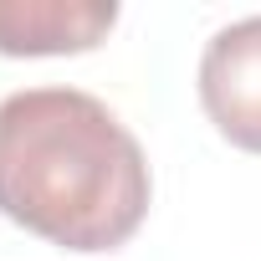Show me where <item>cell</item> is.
I'll return each instance as SVG.
<instances>
[{"label":"cell","mask_w":261,"mask_h":261,"mask_svg":"<svg viewBox=\"0 0 261 261\" xmlns=\"http://www.w3.org/2000/svg\"><path fill=\"white\" fill-rule=\"evenodd\" d=\"M154 200L123 118L82 87H26L0 102V215L92 256L134 241Z\"/></svg>","instance_id":"6da1fadb"},{"label":"cell","mask_w":261,"mask_h":261,"mask_svg":"<svg viewBox=\"0 0 261 261\" xmlns=\"http://www.w3.org/2000/svg\"><path fill=\"white\" fill-rule=\"evenodd\" d=\"M200 102L220 139L261 154V16L230 21L200 57Z\"/></svg>","instance_id":"7a4b0ae2"},{"label":"cell","mask_w":261,"mask_h":261,"mask_svg":"<svg viewBox=\"0 0 261 261\" xmlns=\"http://www.w3.org/2000/svg\"><path fill=\"white\" fill-rule=\"evenodd\" d=\"M113 0H0V57H72L108 41Z\"/></svg>","instance_id":"3957f363"}]
</instances>
